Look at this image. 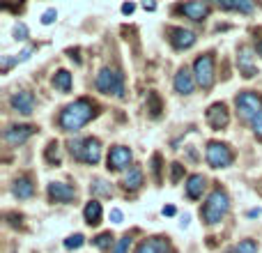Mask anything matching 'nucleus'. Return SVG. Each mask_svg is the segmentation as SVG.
<instances>
[{
    "mask_svg": "<svg viewBox=\"0 0 262 253\" xmlns=\"http://www.w3.org/2000/svg\"><path fill=\"white\" fill-rule=\"evenodd\" d=\"M95 115V104L90 99H76L74 104H69L60 115V126L64 131H76L83 124L90 122V118Z\"/></svg>",
    "mask_w": 262,
    "mask_h": 253,
    "instance_id": "nucleus-1",
    "label": "nucleus"
},
{
    "mask_svg": "<svg viewBox=\"0 0 262 253\" xmlns=\"http://www.w3.org/2000/svg\"><path fill=\"white\" fill-rule=\"evenodd\" d=\"M228 209H230V198H228V194L223 189H214L203 207V219L209 226H214V223H219L226 217Z\"/></svg>",
    "mask_w": 262,
    "mask_h": 253,
    "instance_id": "nucleus-2",
    "label": "nucleus"
},
{
    "mask_svg": "<svg viewBox=\"0 0 262 253\" xmlns=\"http://www.w3.org/2000/svg\"><path fill=\"white\" fill-rule=\"evenodd\" d=\"M97 90L104 95H113V97H122L124 95V76L120 69L113 67H104L97 74Z\"/></svg>",
    "mask_w": 262,
    "mask_h": 253,
    "instance_id": "nucleus-3",
    "label": "nucleus"
},
{
    "mask_svg": "<svg viewBox=\"0 0 262 253\" xmlns=\"http://www.w3.org/2000/svg\"><path fill=\"white\" fill-rule=\"evenodd\" d=\"M237 109H239L242 118L251 124L262 113V97L253 95V92H242V95L237 97Z\"/></svg>",
    "mask_w": 262,
    "mask_h": 253,
    "instance_id": "nucleus-4",
    "label": "nucleus"
},
{
    "mask_svg": "<svg viewBox=\"0 0 262 253\" xmlns=\"http://www.w3.org/2000/svg\"><path fill=\"white\" fill-rule=\"evenodd\" d=\"M193 76H195V83L205 90L214 86V58L212 55H200L193 65Z\"/></svg>",
    "mask_w": 262,
    "mask_h": 253,
    "instance_id": "nucleus-5",
    "label": "nucleus"
},
{
    "mask_svg": "<svg viewBox=\"0 0 262 253\" xmlns=\"http://www.w3.org/2000/svg\"><path fill=\"white\" fill-rule=\"evenodd\" d=\"M232 152H230V147L228 145H223V143H209L207 145V163L212 168H226V166H230L232 163Z\"/></svg>",
    "mask_w": 262,
    "mask_h": 253,
    "instance_id": "nucleus-6",
    "label": "nucleus"
},
{
    "mask_svg": "<svg viewBox=\"0 0 262 253\" xmlns=\"http://www.w3.org/2000/svg\"><path fill=\"white\" fill-rule=\"evenodd\" d=\"M131 159H134L131 150L124 147V145H118V147H113L108 154V168L111 171H124L131 163Z\"/></svg>",
    "mask_w": 262,
    "mask_h": 253,
    "instance_id": "nucleus-7",
    "label": "nucleus"
},
{
    "mask_svg": "<svg viewBox=\"0 0 262 253\" xmlns=\"http://www.w3.org/2000/svg\"><path fill=\"white\" fill-rule=\"evenodd\" d=\"M49 198L55 203H69V200L76 198V189L64 182H51L49 184Z\"/></svg>",
    "mask_w": 262,
    "mask_h": 253,
    "instance_id": "nucleus-8",
    "label": "nucleus"
},
{
    "mask_svg": "<svg viewBox=\"0 0 262 253\" xmlns=\"http://www.w3.org/2000/svg\"><path fill=\"white\" fill-rule=\"evenodd\" d=\"M9 104H12V109L18 111L21 115H30L32 111H35V97H32L30 92L21 90V92H14Z\"/></svg>",
    "mask_w": 262,
    "mask_h": 253,
    "instance_id": "nucleus-9",
    "label": "nucleus"
},
{
    "mask_svg": "<svg viewBox=\"0 0 262 253\" xmlns=\"http://www.w3.org/2000/svg\"><path fill=\"white\" fill-rule=\"evenodd\" d=\"M32 134H35V126H32V124L9 126V129L5 131V140H7L9 145H21V143H26Z\"/></svg>",
    "mask_w": 262,
    "mask_h": 253,
    "instance_id": "nucleus-10",
    "label": "nucleus"
},
{
    "mask_svg": "<svg viewBox=\"0 0 262 253\" xmlns=\"http://www.w3.org/2000/svg\"><path fill=\"white\" fill-rule=\"evenodd\" d=\"M172 86H175V90L180 92V95H191V92H193V88H195V76L184 67V69H180V72L175 74Z\"/></svg>",
    "mask_w": 262,
    "mask_h": 253,
    "instance_id": "nucleus-11",
    "label": "nucleus"
},
{
    "mask_svg": "<svg viewBox=\"0 0 262 253\" xmlns=\"http://www.w3.org/2000/svg\"><path fill=\"white\" fill-rule=\"evenodd\" d=\"M207 122L214 126V129H223L228 122H230V115H228L226 104H214L209 106L207 111Z\"/></svg>",
    "mask_w": 262,
    "mask_h": 253,
    "instance_id": "nucleus-12",
    "label": "nucleus"
},
{
    "mask_svg": "<svg viewBox=\"0 0 262 253\" xmlns=\"http://www.w3.org/2000/svg\"><path fill=\"white\" fill-rule=\"evenodd\" d=\"M99 159H101V143L97 138H85V145H83V152L78 157V161L97 163Z\"/></svg>",
    "mask_w": 262,
    "mask_h": 253,
    "instance_id": "nucleus-13",
    "label": "nucleus"
},
{
    "mask_svg": "<svg viewBox=\"0 0 262 253\" xmlns=\"http://www.w3.org/2000/svg\"><path fill=\"white\" fill-rule=\"evenodd\" d=\"M170 41L175 49H191L195 44V35L184 28H172L170 30Z\"/></svg>",
    "mask_w": 262,
    "mask_h": 253,
    "instance_id": "nucleus-14",
    "label": "nucleus"
},
{
    "mask_svg": "<svg viewBox=\"0 0 262 253\" xmlns=\"http://www.w3.org/2000/svg\"><path fill=\"white\" fill-rule=\"evenodd\" d=\"M136 253H170V246H168V242L161 240V237H149V240L140 242Z\"/></svg>",
    "mask_w": 262,
    "mask_h": 253,
    "instance_id": "nucleus-15",
    "label": "nucleus"
},
{
    "mask_svg": "<svg viewBox=\"0 0 262 253\" xmlns=\"http://www.w3.org/2000/svg\"><path fill=\"white\" fill-rule=\"evenodd\" d=\"M180 12L186 14L191 21H203V18L209 14V5L207 3H186L180 7Z\"/></svg>",
    "mask_w": 262,
    "mask_h": 253,
    "instance_id": "nucleus-16",
    "label": "nucleus"
},
{
    "mask_svg": "<svg viewBox=\"0 0 262 253\" xmlns=\"http://www.w3.org/2000/svg\"><path fill=\"white\" fill-rule=\"evenodd\" d=\"M237 62H239V69L246 78H251L255 74V67H253V51L249 46H242L239 49V55H237Z\"/></svg>",
    "mask_w": 262,
    "mask_h": 253,
    "instance_id": "nucleus-17",
    "label": "nucleus"
},
{
    "mask_svg": "<svg viewBox=\"0 0 262 253\" xmlns=\"http://www.w3.org/2000/svg\"><path fill=\"white\" fill-rule=\"evenodd\" d=\"M83 217H85V223H90V226L101 223V203L90 200V203L85 205V209H83Z\"/></svg>",
    "mask_w": 262,
    "mask_h": 253,
    "instance_id": "nucleus-18",
    "label": "nucleus"
},
{
    "mask_svg": "<svg viewBox=\"0 0 262 253\" xmlns=\"http://www.w3.org/2000/svg\"><path fill=\"white\" fill-rule=\"evenodd\" d=\"M205 191V177L203 175H191L189 182H186V194H189V198H200Z\"/></svg>",
    "mask_w": 262,
    "mask_h": 253,
    "instance_id": "nucleus-19",
    "label": "nucleus"
},
{
    "mask_svg": "<svg viewBox=\"0 0 262 253\" xmlns=\"http://www.w3.org/2000/svg\"><path fill=\"white\" fill-rule=\"evenodd\" d=\"M14 196L16 198H30L32 191H35V186H32V182L28 180V177H18L16 182H14Z\"/></svg>",
    "mask_w": 262,
    "mask_h": 253,
    "instance_id": "nucleus-20",
    "label": "nucleus"
},
{
    "mask_svg": "<svg viewBox=\"0 0 262 253\" xmlns=\"http://www.w3.org/2000/svg\"><path fill=\"white\" fill-rule=\"evenodd\" d=\"M140 184H143V171L138 166L129 168V173L124 175V186L134 191V189H140Z\"/></svg>",
    "mask_w": 262,
    "mask_h": 253,
    "instance_id": "nucleus-21",
    "label": "nucleus"
},
{
    "mask_svg": "<svg viewBox=\"0 0 262 253\" xmlns=\"http://www.w3.org/2000/svg\"><path fill=\"white\" fill-rule=\"evenodd\" d=\"M53 86L58 88L60 92H69L72 90V74H69L67 69H60V72L53 76Z\"/></svg>",
    "mask_w": 262,
    "mask_h": 253,
    "instance_id": "nucleus-22",
    "label": "nucleus"
},
{
    "mask_svg": "<svg viewBox=\"0 0 262 253\" xmlns=\"http://www.w3.org/2000/svg\"><path fill=\"white\" fill-rule=\"evenodd\" d=\"M221 9H235V12H244V14H251L253 12V3H246V0H239V3H219Z\"/></svg>",
    "mask_w": 262,
    "mask_h": 253,
    "instance_id": "nucleus-23",
    "label": "nucleus"
},
{
    "mask_svg": "<svg viewBox=\"0 0 262 253\" xmlns=\"http://www.w3.org/2000/svg\"><path fill=\"white\" fill-rule=\"evenodd\" d=\"M92 244H95L97 249H111V244H113V235H111V233H101V235H97L95 240H92Z\"/></svg>",
    "mask_w": 262,
    "mask_h": 253,
    "instance_id": "nucleus-24",
    "label": "nucleus"
},
{
    "mask_svg": "<svg viewBox=\"0 0 262 253\" xmlns=\"http://www.w3.org/2000/svg\"><path fill=\"white\" fill-rule=\"evenodd\" d=\"M235 253H258V244L253 240H244L235 246Z\"/></svg>",
    "mask_w": 262,
    "mask_h": 253,
    "instance_id": "nucleus-25",
    "label": "nucleus"
},
{
    "mask_svg": "<svg viewBox=\"0 0 262 253\" xmlns=\"http://www.w3.org/2000/svg\"><path fill=\"white\" fill-rule=\"evenodd\" d=\"M46 161H51V163H60V150H58V143H49V150H46Z\"/></svg>",
    "mask_w": 262,
    "mask_h": 253,
    "instance_id": "nucleus-26",
    "label": "nucleus"
},
{
    "mask_svg": "<svg viewBox=\"0 0 262 253\" xmlns=\"http://www.w3.org/2000/svg\"><path fill=\"white\" fill-rule=\"evenodd\" d=\"M90 191H95V194H101V196H111V186L106 184L104 180H95V182H92Z\"/></svg>",
    "mask_w": 262,
    "mask_h": 253,
    "instance_id": "nucleus-27",
    "label": "nucleus"
},
{
    "mask_svg": "<svg viewBox=\"0 0 262 253\" xmlns=\"http://www.w3.org/2000/svg\"><path fill=\"white\" fill-rule=\"evenodd\" d=\"M83 145H85V140L83 138H74V140H69V152L74 154V157H81V152H83Z\"/></svg>",
    "mask_w": 262,
    "mask_h": 253,
    "instance_id": "nucleus-28",
    "label": "nucleus"
},
{
    "mask_svg": "<svg viewBox=\"0 0 262 253\" xmlns=\"http://www.w3.org/2000/svg\"><path fill=\"white\" fill-rule=\"evenodd\" d=\"M129 246H131V237H129V235H124V237H120V242L115 244L113 253H127V251H129Z\"/></svg>",
    "mask_w": 262,
    "mask_h": 253,
    "instance_id": "nucleus-29",
    "label": "nucleus"
},
{
    "mask_svg": "<svg viewBox=\"0 0 262 253\" xmlns=\"http://www.w3.org/2000/svg\"><path fill=\"white\" fill-rule=\"evenodd\" d=\"M64 246H67V249H81V246H83V235L69 237V240L64 242Z\"/></svg>",
    "mask_w": 262,
    "mask_h": 253,
    "instance_id": "nucleus-30",
    "label": "nucleus"
},
{
    "mask_svg": "<svg viewBox=\"0 0 262 253\" xmlns=\"http://www.w3.org/2000/svg\"><path fill=\"white\" fill-rule=\"evenodd\" d=\"M149 111H152V115H154V118H157V115H159V111H161V104H159V97L154 95V92H152V95H149Z\"/></svg>",
    "mask_w": 262,
    "mask_h": 253,
    "instance_id": "nucleus-31",
    "label": "nucleus"
},
{
    "mask_svg": "<svg viewBox=\"0 0 262 253\" xmlns=\"http://www.w3.org/2000/svg\"><path fill=\"white\" fill-rule=\"evenodd\" d=\"M14 37H16V39H26V37H28V28L23 26V23H16V26H14Z\"/></svg>",
    "mask_w": 262,
    "mask_h": 253,
    "instance_id": "nucleus-32",
    "label": "nucleus"
},
{
    "mask_svg": "<svg viewBox=\"0 0 262 253\" xmlns=\"http://www.w3.org/2000/svg\"><path fill=\"white\" fill-rule=\"evenodd\" d=\"M251 126H253V131H255V136H258V138H262V113L258 115V118L253 120V122H251Z\"/></svg>",
    "mask_w": 262,
    "mask_h": 253,
    "instance_id": "nucleus-33",
    "label": "nucleus"
},
{
    "mask_svg": "<svg viewBox=\"0 0 262 253\" xmlns=\"http://www.w3.org/2000/svg\"><path fill=\"white\" fill-rule=\"evenodd\" d=\"M53 21H55V9H46L44 16H41V23H46V26H49V23H53Z\"/></svg>",
    "mask_w": 262,
    "mask_h": 253,
    "instance_id": "nucleus-34",
    "label": "nucleus"
},
{
    "mask_svg": "<svg viewBox=\"0 0 262 253\" xmlns=\"http://www.w3.org/2000/svg\"><path fill=\"white\" fill-rule=\"evenodd\" d=\"M182 177V166L180 163H172V182H177Z\"/></svg>",
    "mask_w": 262,
    "mask_h": 253,
    "instance_id": "nucleus-35",
    "label": "nucleus"
},
{
    "mask_svg": "<svg viewBox=\"0 0 262 253\" xmlns=\"http://www.w3.org/2000/svg\"><path fill=\"white\" fill-rule=\"evenodd\" d=\"M111 219H113V223H122V212H120V209H113V212H111Z\"/></svg>",
    "mask_w": 262,
    "mask_h": 253,
    "instance_id": "nucleus-36",
    "label": "nucleus"
},
{
    "mask_svg": "<svg viewBox=\"0 0 262 253\" xmlns=\"http://www.w3.org/2000/svg\"><path fill=\"white\" fill-rule=\"evenodd\" d=\"M163 214H166V217H172V214H175V207H170V205L163 207Z\"/></svg>",
    "mask_w": 262,
    "mask_h": 253,
    "instance_id": "nucleus-37",
    "label": "nucleus"
},
{
    "mask_svg": "<svg viewBox=\"0 0 262 253\" xmlns=\"http://www.w3.org/2000/svg\"><path fill=\"white\" fill-rule=\"evenodd\" d=\"M122 12L124 14H131V12H134V5H131V3L129 5H122Z\"/></svg>",
    "mask_w": 262,
    "mask_h": 253,
    "instance_id": "nucleus-38",
    "label": "nucleus"
},
{
    "mask_svg": "<svg viewBox=\"0 0 262 253\" xmlns=\"http://www.w3.org/2000/svg\"><path fill=\"white\" fill-rule=\"evenodd\" d=\"M143 7H145V9H149V12H152V9H157V5H154V3H145Z\"/></svg>",
    "mask_w": 262,
    "mask_h": 253,
    "instance_id": "nucleus-39",
    "label": "nucleus"
},
{
    "mask_svg": "<svg viewBox=\"0 0 262 253\" xmlns=\"http://www.w3.org/2000/svg\"><path fill=\"white\" fill-rule=\"evenodd\" d=\"M258 51H260V53H262V44H260V46H258Z\"/></svg>",
    "mask_w": 262,
    "mask_h": 253,
    "instance_id": "nucleus-40",
    "label": "nucleus"
}]
</instances>
